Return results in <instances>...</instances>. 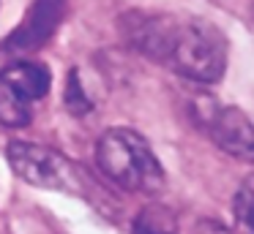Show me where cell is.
<instances>
[{
    "instance_id": "cell-10",
    "label": "cell",
    "mask_w": 254,
    "mask_h": 234,
    "mask_svg": "<svg viewBox=\"0 0 254 234\" xmlns=\"http://www.w3.org/2000/svg\"><path fill=\"white\" fill-rule=\"evenodd\" d=\"M194 234H232L227 226H221V223L216 221H199L197 229H194Z\"/></svg>"
},
{
    "instance_id": "cell-3",
    "label": "cell",
    "mask_w": 254,
    "mask_h": 234,
    "mask_svg": "<svg viewBox=\"0 0 254 234\" xmlns=\"http://www.w3.org/2000/svg\"><path fill=\"white\" fill-rule=\"evenodd\" d=\"M96 166L112 185L128 193L156 196L167 185L161 161L134 128L104 131L96 141Z\"/></svg>"
},
{
    "instance_id": "cell-8",
    "label": "cell",
    "mask_w": 254,
    "mask_h": 234,
    "mask_svg": "<svg viewBox=\"0 0 254 234\" xmlns=\"http://www.w3.org/2000/svg\"><path fill=\"white\" fill-rule=\"evenodd\" d=\"M63 103H66V112L74 114V117H85V114L93 112L96 101H93V95L88 93V87H85L79 68L68 71L66 87H63Z\"/></svg>"
},
{
    "instance_id": "cell-5",
    "label": "cell",
    "mask_w": 254,
    "mask_h": 234,
    "mask_svg": "<svg viewBox=\"0 0 254 234\" xmlns=\"http://www.w3.org/2000/svg\"><path fill=\"white\" fill-rule=\"evenodd\" d=\"M191 114L219 150L254 166V123L243 109L224 106L210 95H199L191 103Z\"/></svg>"
},
{
    "instance_id": "cell-6",
    "label": "cell",
    "mask_w": 254,
    "mask_h": 234,
    "mask_svg": "<svg viewBox=\"0 0 254 234\" xmlns=\"http://www.w3.org/2000/svg\"><path fill=\"white\" fill-rule=\"evenodd\" d=\"M66 11H68V0H33L28 14L22 16V22L0 41V54L22 60L28 54L39 52L58 33Z\"/></svg>"
},
{
    "instance_id": "cell-1",
    "label": "cell",
    "mask_w": 254,
    "mask_h": 234,
    "mask_svg": "<svg viewBox=\"0 0 254 234\" xmlns=\"http://www.w3.org/2000/svg\"><path fill=\"white\" fill-rule=\"evenodd\" d=\"M121 33L134 52L197 85H216L227 71V36L208 19L164 11H128Z\"/></svg>"
},
{
    "instance_id": "cell-9",
    "label": "cell",
    "mask_w": 254,
    "mask_h": 234,
    "mask_svg": "<svg viewBox=\"0 0 254 234\" xmlns=\"http://www.w3.org/2000/svg\"><path fill=\"white\" fill-rule=\"evenodd\" d=\"M232 212L241 221V226H246L254 234V172L238 185L235 196H232Z\"/></svg>"
},
{
    "instance_id": "cell-7",
    "label": "cell",
    "mask_w": 254,
    "mask_h": 234,
    "mask_svg": "<svg viewBox=\"0 0 254 234\" xmlns=\"http://www.w3.org/2000/svg\"><path fill=\"white\" fill-rule=\"evenodd\" d=\"M131 234H181V226L170 207L150 204L137 212L131 223Z\"/></svg>"
},
{
    "instance_id": "cell-4",
    "label": "cell",
    "mask_w": 254,
    "mask_h": 234,
    "mask_svg": "<svg viewBox=\"0 0 254 234\" xmlns=\"http://www.w3.org/2000/svg\"><path fill=\"white\" fill-rule=\"evenodd\" d=\"M52 74L44 63L14 60L0 68V125L25 128L33 120V106L50 95Z\"/></svg>"
},
{
    "instance_id": "cell-2",
    "label": "cell",
    "mask_w": 254,
    "mask_h": 234,
    "mask_svg": "<svg viewBox=\"0 0 254 234\" xmlns=\"http://www.w3.org/2000/svg\"><path fill=\"white\" fill-rule=\"evenodd\" d=\"M6 158H8L11 172L22 183L33 185V188L71 193L77 199L88 201V204L99 207V210L110 207V196L96 183L93 174L85 172L77 161H71L63 152H58L55 147L17 139L6 147Z\"/></svg>"
}]
</instances>
